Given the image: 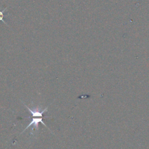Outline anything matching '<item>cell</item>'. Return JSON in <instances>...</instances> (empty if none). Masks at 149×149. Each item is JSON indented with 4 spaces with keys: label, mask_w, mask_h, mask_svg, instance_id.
Instances as JSON below:
<instances>
[{
    "label": "cell",
    "mask_w": 149,
    "mask_h": 149,
    "mask_svg": "<svg viewBox=\"0 0 149 149\" xmlns=\"http://www.w3.org/2000/svg\"><path fill=\"white\" fill-rule=\"evenodd\" d=\"M39 123H41L42 125H44L45 126H46V127H47V125H46L44 123V122L42 121V117H41V118H33V119H31V121L30 122V123L26 126V127L23 130V131L21 133H23L26 129H28V127H30V126H31V125H33V127H34L35 129H38Z\"/></svg>",
    "instance_id": "1"
},
{
    "label": "cell",
    "mask_w": 149,
    "mask_h": 149,
    "mask_svg": "<svg viewBox=\"0 0 149 149\" xmlns=\"http://www.w3.org/2000/svg\"><path fill=\"white\" fill-rule=\"evenodd\" d=\"M25 105V104H24ZM25 107L27 108V109L30 112L32 116H37V117H38V116H40V117H42V114L45 112L46 111H47V108L48 107L45 108L44 109H43L42 111H40L39 109L38 108H36V109H30L29 107H28L26 105H25Z\"/></svg>",
    "instance_id": "2"
},
{
    "label": "cell",
    "mask_w": 149,
    "mask_h": 149,
    "mask_svg": "<svg viewBox=\"0 0 149 149\" xmlns=\"http://www.w3.org/2000/svg\"><path fill=\"white\" fill-rule=\"evenodd\" d=\"M6 8L5 9H4V10H3L2 11H1V10H0V21H2L3 22V23H5V24H6L7 26H8V24H7V23L5 22V20H3V17H4V15H3V12L6 10Z\"/></svg>",
    "instance_id": "3"
}]
</instances>
